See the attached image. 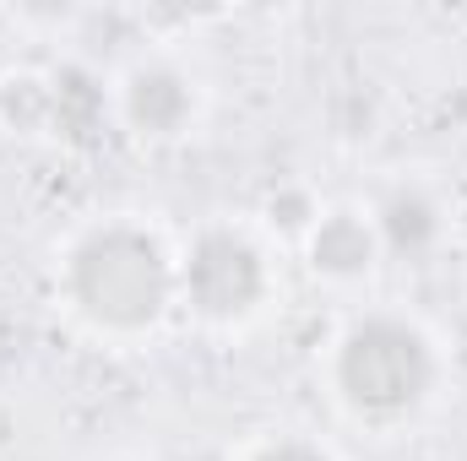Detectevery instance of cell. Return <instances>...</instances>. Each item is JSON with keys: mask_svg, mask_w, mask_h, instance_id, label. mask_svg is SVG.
Here are the masks:
<instances>
[{"mask_svg": "<svg viewBox=\"0 0 467 461\" xmlns=\"http://www.w3.org/2000/svg\"><path fill=\"white\" fill-rule=\"evenodd\" d=\"M60 299L104 337H141L180 304V261L152 229L104 218L66 244Z\"/></svg>", "mask_w": 467, "mask_h": 461, "instance_id": "1", "label": "cell"}, {"mask_svg": "<svg viewBox=\"0 0 467 461\" xmlns=\"http://www.w3.org/2000/svg\"><path fill=\"white\" fill-rule=\"evenodd\" d=\"M441 380V353L430 332L408 315L369 310L332 347V391L358 424H402L413 418Z\"/></svg>", "mask_w": 467, "mask_h": 461, "instance_id": "2", "label": "cell"}, {"mask_svg": "<svg viewBox=\"0 0 467 461\" xmlns=\"http://www.w3.org/2000/svg\"><path fill=\"white\" fill-rule=\"evenodd\" d=\"M272 299V261L261 239L234 223L202 229L180 255V304L207 326H244Z\"/></svg>", "mask_w": 467, "mask_h": 461, "instance_id": "3", "label": "cell"}, {"mask_svg": "<svg viewBox=\"0 0 467 461\" xmlns=\"http://www.w3.org/2000/svg\"><path fill=\"white\" fill-rule=\"evenodd\" d=\"M115 104L119 119L147 141H180L202 115V93H196L191 71H180L174 60H136L119 82Z\"/></svg>", "mask_w": 467, "mask_h": 461, "instance_id": "4", "label": "cell"}, {"mask_svg": "<svg viewBox=\"0 0 467 461\" xmlns=\"http://www.w3.org/2000/svg\"><path fill=\"white\" fill-rule=\"evenodd\" d=\"M369 223H375V239H380V255L424 266L446 244V201L424 179H397L369 207Z\"/></svg>", "mask_w": 467, "mask_h": 461, "instance_id": "5", "label": "cell"}, {"mask_svg": "<svg viewBox=\"0 0 467 461\" xmlns=\"http://www.w3.org/2000/svg\"><path fill=\"white\" fill-rule=\"evenodd\" d=\"M305 261H310V271L327 277V282H364V277L380 266V239H375L369 212H358V207H332V212H321V223L305 239Z\"/></svg>", "mask_w": 467, "mask_h": 461, "instance_id": "6", "label": "cell"}, {"mask_svg": "<svg viewBox=\"0 0 467 461\" xmlns=\"http://www.w3.org/2000/svg\"><path fill=\"white\" fill-rule=\"evenodd\" d=\"M104 119H109V87H104L88 66H60V71H49V130H55L60 141L88 147V141H99Z\"/></svg>", "mask_w": 467, "mask_h": 461, "instance_id": "7", "label": "cell"}, {"mask_svg": "<svg viewBox=\"0 0 467 461\" xmlns=\"http://www.w3.org/2000/svg\"><path fill=\"white\" fill-rule=\"evenodd\" d=\"M0 119L22 136L49 130V77H5L0 82Z\"/></svg>", "mask_w": 467, "mask_h": 461, "instance_id": "8", "label": "cell"}, {"mask_svg": "<svg viewBox=\"0 0 467 461\" xmlns=\"http://www.w3.org/2000/svg\"><path fill=\"white\" fill-rule=\"evenodd\" d=\"M321 223V201L305 190V185H277L266 196V229H277L283 239H310V229Z\"/></svg>", "mask_w": 467, "mask_h": 461, "instance_id": "9", "label": "cell"}, {"mask_svg": "<svg viewBox=\"0 0 467 461\" xmlns=\"http://www.w3.org/2000/svg\"><path fill=\"white\" fill-rule=\"evenodd\" d=\"M250 461H332V451H321V446L305 440V435H277V440L255 446Z\"/></svg>", "mask_w": 467, "mask_h": 461, "instance_id": "10", "label": "cell"}]
</instances>
